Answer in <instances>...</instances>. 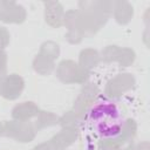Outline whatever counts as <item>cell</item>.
<instances>
[{
    "mask_svg": "<svg viewBox=\"0 0 150 150\" xmlns=\"http://www.w3.org/2000/svg\"><path fill=\"white\" fill-rule=\"evenodd\" d=\"M86 121L91 131L104 139L118 137L125 127V116L121 105L107 97H101L91 104Z\"/></svg>",
    "mask_w": 150,
    "mask_h": 150,
    "instance_id": "1",
    "label": "cell"
}]
</instances>
